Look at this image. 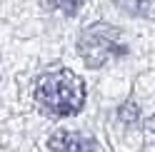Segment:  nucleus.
<instances>
[{
  "label": "nucleus",
  "instance_id": "f257e3e1",
  "mask_svg": "<svg viewBox=\"0 0 155 152\" xmlns=\"http://www.w3.org/2000/svg\"><path fill=\"white\" fill-rule=\"evenodd\" d=\"M35 100L45 112L58 117L75 115L85 102V85L73 70L58 68L35 82Z\"/></svg>",
  "mask_w": 155,
  "mask_h": 152
},
{
  "label": "nucleus",
  "instance_id": "f03ea898",
  "mask_svg": "<svg viewBox=\"0 0 155 152\" xmlns=\"http://www.w3.org/2000/svg\"><path fill=\"white\" fill-rule=\"evenodd\" d=\"M123 50H125L123 35L113 30L110 25H93L80 37V55L93 68H103L110 60L120 58Z\"/></svg>",
  "mask_w": 155,
  "mask_h": 152
},
{
  "label": "nucleus",
  "instance_id": "7ed1b4c3",
  "mask_svg": "<svg viewBox=\"0 0 155 152\" xmlns=\"http://www.w3.org/2000/svg\"><path fill=\"white\" fill-rule=\"evenodd\" d=\"M53 152H95V145L78 132H63L53 137Z\"/></svg>",
  "mask_w": 155,
  "mask_h": 152
},
{
  "label": "nucleus",
  "instance_id": "20e7f679",
  "mask_svg": "<svg viewBox=\"0 0 155 152\" xmlns=\"http://www.w3.org/2000/svg\"><path fill=\"white\" fill-rule=\"evenodd\" d=\"M115 3L135 15H150L155 10V0H115Z\"/></svg>",
  "mask_w": 155,
  "mask_h": 152
},
{
  "label": "nucleus",
  "instance_id": "39448f33",
  "mask_svg": "<svg viewBox=\"0 0 155 152\" xmlns=\"http://www.w3.org/2000/svg\"><path fill=\"white\" fill-rule=\"evenodd\" d=\"M48 5L55 8V10H63V13H75L80 0H48Z\"/></svg>",
  "mask_w": 155,
  "mask_h": 152
},
{
  "label": "nucleus",
  "instance_id": "423d86ee",
  "mask_svg": "<svg viewBox=\"0 0 155 152\" xmlns=\"http://www.w3.org/2000/svg\"><path fill=\"white\" fill-rule=\"evenodd\" d=\"M153 132H155V120H153Z\"/></svg>",
  "mask_w": 155,
  "mask_h": 152
}]
</instances>
